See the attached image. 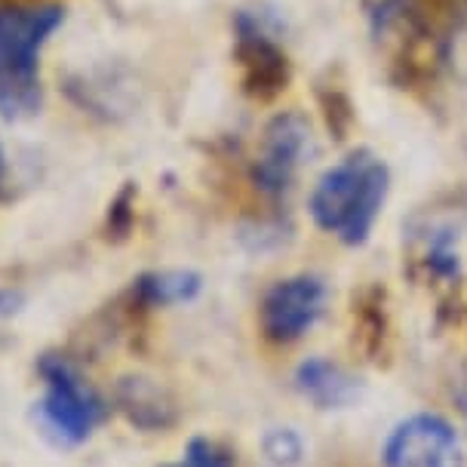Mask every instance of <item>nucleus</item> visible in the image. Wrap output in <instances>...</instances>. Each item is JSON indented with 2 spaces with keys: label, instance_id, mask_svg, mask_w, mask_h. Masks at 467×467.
I'll use <instances>...</instances> for the list:
<instances>
[{
  "label": "nucleus",
  "instance_id": "obj_1",
  "mask_svg": "<svg viewBox=\"0 0 467 467\" xmlns=\"http://www.w3.org/2000/svg\"><path fill=\"white\" fill-rule=\"evenodd\" d=\"M390 194V170L379 154L350 151L317 179L307 213L345 246H363Z\"/></svg>",
  "mask_w": 467,
  "mask_h": 467
},
{
  "label": "nucleus",
  "instance_id": "obj_2",
  "mask_svg": "<svg viewBox=\"0 0 467 467\" xmlns=\"http://www.w3.org/2000/svg\"><path fill=\"white\" fill-rule=\"evenodd\" d=\"M58 4H0V117L25 120L44 105L40 53L62 28Z\"/></svg>",
  "mask_w": 467,
  "mask_h": 467
},
{
  "label": "nucleus",
  "instance_id": "obj_3",
  "mask_svg": "<svg viewBox=\"0 0 467 467\" xmlns=\"http://www.w3.org/2000/svg\"><path fill=\"white\" fill-rule=\"evenodd\" d=\"M317 151V139L311 120L302 111H280L262 132L253 182L262 194L283 197L296 185L302 166L311 161Z\"/></svg>",
  "mask_w": 467,
  "mask_h": 467
},
{
  "label": "nucleus",
  "instance_id": "obj_4",
  "mask_svg": "<svg viewBox=\"0 0 467 467\" xmlns=\"http://www.w3.org/2000/svg\"><path fill=\"white\" fill-rule=\"evenodd\" d=\"M234 47L244 89L255 99H274L289 83V58L277 44V31L271 28L268 16L240 10L234 16Z\"/></svg>",
  "mask_w": 467,
  "mask_h": 467
},
{
  "label": "nucleus",
  "instance_id": "obj_5",
  "mask_svg": "<svg viewBox=\"0 0 467 467\" xmlns=\"http://www.w3.org/2000/svg\"><path fill=\"white\" fill-rule=\"evenodd\" d=\"M44 379H47V397L40 403L44 424L62 443H80V440H87L89 431L102 419V400H99V394L65 360H47Z\"/></svg>",
  "mask_w": 467,
  "mask_h": 467
},
{
  "label": "nucleus",
  "instance_id": "obj_6",
  "mask_svg": "<svg viewBox=\"0 0 467 467\" xmlns=\"http://www.w3.org/2000/svg\"><path fill=\"white\" fill-rule=\"evenodd\" d=\"M329 289L314 274H296V277L277 280L262 298V332L277 345L298 341L305 332L317 327L327 311Z\"/></svg>",
  "mask_w": 467,
  "mask_h": 467
},
{
  "label": "nucleus",
  "instance_id": "obj_7",
  "mask_svg": "<svg viewBox=\"0 0 467 467\" xmlns=\"http://www.w3.org/2000/svg\"><path fill=\"white\" fill-rule=\"evenodd\" d=\"M385 467H467V455L452 424L440 415L419 412L390 431Z\"/></svg>",
  "mask_w": 467,
  "mask_h": 467
},
{
  "label": "nucleus",
  "instance_id": "obj_8",
  "mask_svg": "<svg viewBox=\"0 0 467 467\" xmlns=\"http://www.w3.org/2000/svg\"><path fill=\"white\" fill-rule=\"evenodd\" d=\"M296 385L317 409H345L360 397V385L354 375L323 357H311L298 366Z\"/></svg>",
  "mask_w": 467,
  "mask_h": 467
},
{
  "label": "nucleus",
  "instance_id": "obj_9",
  "mask_svg": "<svg viewBox=\"0 0 467 467\" xmlns=\"http://www.w3.org/2000/svg\"><path fill=\"white\" fill-rule=\"evenodd\" d=\"M200 277L194 271H161V274H145L139 280V296L148 305H182L200 292Z\"/></svg>",
  "mask_w": 467,
  "mask_h": 467
},
{
  "label": "nucleus",
  "instance_id": "obj_10",
  "mask_svg": "<svg viewBox=\"0 0 467 467\" xmlns=\"http://www.w3.org/2000/svg\"><path fill=\"white\" fill-rule=\"evenodd\" d=\"M185 464L188 467H234V455L228 449H222L219 443H213V440H191Z\"/></svg>",
  "mask_w": 467,
  "mask_h": 467
},
{
  "label": "nucleus",
  "instance_id": "obj_11",
  "mask_svg": "<svg viewBox=\"0 0 467 467\" xmlns=\"http://www.w3.org/2000/svg\"><path fill=\"white\" fill-rule=\"evenodd\" d=\"M4 175H6V157H4V145H0V185H4Z\"/></svg>",
  "mask_w": 467,
  "mask_h": 467
},
{
  "label": "nucleus",
  "instance_id": "obj_12",
  "mask_svg": "<svg viewBox=\"0 0 467 467\" xmlns=\"http://www.w3.org/2000/svg\"><path fill=\"white\" fill-rule=\"evenodd\" d=\"M172 467H188V464H185V462H182V464H172Z\"/></svg>",
  "mask_w": 467,
  "mask_h": 467
},
{
  "label": "nucleus",
  "instance_id": "obj_13",
  "mask_svg": "<svg viewBox=\"0 0 467 467\" xmlns=\"http://www.w3.org/2000/svg\"><path fill=\"white\" fill-rule=\"evenodd\" d=\"M464 409H467V406H464Z\"/></svg>",
  "mask_w": 467,
  "mask_h": 467
}]
</instances>
